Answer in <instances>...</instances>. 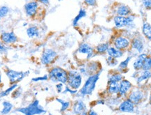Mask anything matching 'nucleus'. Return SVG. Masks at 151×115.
<instances>
[{"label":"nucleus","mask_w":151,"mask_h":115,"mask_svg":"<svg viewBox=\"0 0 151 115\" xmlns=\"http://www.w3.org/2000/svg\"><path fill=\"white\" fill-rule=\"evenodd\" d=\"M143 34L147 39L151 41V24L149 22H145L142 26Z\"/></svg>","instance_id":"nucleus-27"},{"label":"nucleus","mask_w":151,"mask_h":115,"mask_svg":"<svg viewBox=\"0 0 151 115\" xmlns=\"http://www.w3.org/2000/svg\"><path fill=\"white\" fill-rule=\"evenodd\" d=\"M56 100L61 104V109H60V111H61L62 112H65V111L68 110V109L69 108V107H70V102L65 101H64V100L60 99H57Z\"/></svg>","instance_id":"nucleus-31"},{"label":"nucleus","mask_w":151,"mask_h":115,"mask_svg":"<svg viewBox=\"0 0 151 115\" xmlns=\"http://www.w3.org/2000/svg\"><path fill=\"white\" fill-rule=\"evenodd\" d=\"M83 82V75L76 70L68 71V80L67 85L73 90L81 88Z\"/></svg>","instance_id":"nucleus-4"},{"label":"nucleus","mask_w":151,"mask_h":115,"mask_svg":"<svg viewBox=\"0 0 151 115\" xmlns=\"http://www.w3.org/2000/svg\"><path fill=\"white\" fill-rule=\"evenodd\" d=\"M88 115H99L97 112H96L95 110H94V109H92V108L90 109V110H88Z\"/></svg>","instance_id":"nucleus-40"},{"label":"nucleus","mask_w":151,"mask_h":115,"mask_svg":"<svg viewBox=\"0 0 151 115\" xmlns=\"http://www.w3.org/2000/svg\"><path fill=\"white\" fill-rule=\"evenodd\" d=\"M124 78V75L122 73L119 72L117 70H114V71H111L109 74L107 83L120 82V81H122Z\"/></svg>","instance_id":"nucleus-19"},{"label":"nucleus","mask_w":151,"mask_h":115,"mask_svg":"<svg viewBox=\"0 0 151 115\" xmlns=\"http://www.w3.org/2000/svg\"><path fill=\"white\" fill-rule=\"evenodd\" d=\"M86 68L88 71V76L96 74L99 72H102V66L101 63L97 61H89L86 63Z\"/></svg>","instance_id":"nucleus-15"},{"label":"nucleus","mask_w":151,"mask_h":115,"mask_svg":"<svg viewBox=\"0 0 151 115\" xmlns=\"http://www.w3.org/2000/svg\"><path fill=\"white\" fill-rule=\"evenodd\" d=\"M111 46V43L109 42L99 43L97 46L94 47V50H95L96 54H99V55L106 54L107 50H108V49Z\"/></svg>","instance_id":"nucleus-24"},{"label":"nucleus","mask_w":151,"mask_h":115,"mask_svg":"<svg viewBox=\"0 0 151 115\" xmlns=\"http://www.w3.org/2000/svg\"><path fill=\"white\" fill-rule=\"evenodd\" d=\"M135 108L136 105L129 99L125 98L120 103L118 110L122 113H134L135 112Z\"/></svg>","instance_id":"nucleus-12"},{"label":"nucleus","mask_w":151,"mask_h":115,"mask_svg":"<svg viewBox=\"0 0 151 115\" xmlns=\"http://www.w3.org/2000/svg\"><path fill=\"white\" fill-rule=\"evenodd\" d=\"M132 88H133V86H132V82L127 79L124 78L120 82V89H119L117 97L120 99H123V98L125 99V98H127L128 94L132 89Z\"/></svg>","instance_id":"nucleus-11"},{"label":"nucleus","mask_w":151,"mask_h":115,"mask_svg":"<svg viewBox=\"0 0 151 115\" xmlns=\"http://www.w3.org/2000/svg\"><path fill=\"white\" fill-rule=\"evenodd\" d=\"M142 4L145 9H151V0H142Z\"/></svg>","instance_id":"nucleus-36"},{"label":"nucleus","mask_w":151,"mask_h":115,"mask_svg":"<svg viewBox=\"0 0 151 115\" xmlns=\"http://www.w3.org/2000/svg\"><path fill=\"white\" fill-rule=\"evenodd\" d=\"M142 71H151V56H148L143 62Z\"/></svg>","instance_id":"nucleus-32"},{"label":"nucleus","mask_w":151,"mask_h":115,"mask_svg":"<svg viewBox=\"0 0 151 115\" xmlns=\"http://www.w3.org/2000/svg\"><path fill=\"white\" fill-rule=\"evenodd\" d=\"M134 56L130 54V55L127 56V57L123 60V61L120 62L118 65V69H117V71H118L119 72L122 73V74H123V73H127L128 71V66H129V63L131 62L132 58H133Z\"/></svg>","instance_id":"nucleus-18"},{"label":"nucleus","mask_w":151,"mask_h":115,"mask_svg":"<svg viewBox=\"0 0 151 115\" xmlns=\"http://www.w3.org/2000/svg\"><path fill=\"white\" fill-rule=\"evenodd\" d=\"M55 87L58 93H62L64 89V84H62V83H58L56 84Z\"/></svg>","instance_id":"nucleus-37"},{"label":"nucleus","mask_w":151,"mask_h":115,"mask_svg":"<svg viewBox=\"0 0 151 115\" xmlns=\"http://www.w3.org/2000/svg\"><path fill=\"white\" fill-rule=\"evenodd\" d=\"M144 92L141 89H140L132 88V89L128 94L127 99H129L130 101L132 102L137 106V105L141 103V102L144 99Z\"/></svg>","instance_id":"nucleus-10"},{"label":"nucleus","mask_w":151,"mask_h":115,"mask_svg":"<svg viewBox=\"0 0 151 115\" xmlns=\"http://www.w3.org/2000/svg\"><path fill=\"white\" fill-rule=\"evenodd\" d=\"M17 111L23 113L24 115H37L46 112V110H44L42 107L39 106L38 101H35L32 104H30L29 106L18 109Z\"/></svg>","instance_id":"nucleus-7"},{"label":"nucleus","mask_w":151,"mask_h":115,"mask_svg":"<svg viewBox=\"0 0 151 115\" xmlns=\"http://www.w3.org/2000/svg\"><path fill=\"white\" fill-rule=\"evenodd\" d=\"M119 89H120V82L107 83L106 92L110 96L118 95Z\"/></svg>","instance_id":"nucleus-23"},{"label":"nucleus","mask_w":151,"mask_h":115,"mask_svg":"<svg viewBox=\"0 0 151 115\" xmlns=\"http://www.w3.org/2000/svg\"><path fill=\"white\" fill-rule=\"evenodd\" d=\"M40 4L35 0L28 1L24 6V10L26 16L31 19L37 18L40 12Z\"/></svg>","instance_id":"nucleus-6"},{"label":"nucleus","mask_w":151,"mask_h":115,"mask_svg":"<svg viewBox=\"0 0 151 115\" xmlns=\"http://www.w3.org/2000/svg\"><path fill=\"white\" fill-rule=\"evenodd\" d=\"M48 79L53 82L67 84L68 71L60 66H52L48 70Z\"/></svg>","instance_id":"nucleus-3"},{"label":"nucleus","mask_w":151,"mask_h":115,"mask_svg":"<svg viewBox=\"0 0 151 115\" xmlns=\"http://www.w3.org/2000/svg\"><path fill=\"white\" fill-rule=\"evenodd\" d=\"M7 49L4 46H3V45H1V43H0V53H4V52H6Z\"/></svg>","instance_id":"nucleus-41"},{"label":"nucleus","mask_w":151,"mask_h":115,"mask_svg":"<svg viewBox=\"0 0 151 115\" xmlns=\"http://www.w3.org/2000/svg\"><path fill=\"white\" fill-rule=\"evenodd\" d=\"M117 16L127 17L132 14V10L129 6L124 4H120L116 8Z\"/></svg>","instance_id":"nucleus-20"},{"label":"nucleus","mask_w":151,"mask_h":115,"mask_svg":"<svg viewBox=\"0 0 151 115\" xmlns=\"http://www.w3.org/2000/svg\"><path fill=\"white\" fill-rule=\"evenodd\" d=\"M79 115H88V112H87V111H86V112L81 113V114H80Z\"/></svg>","instance_id":"nucleus-42"},{"label":"nucleus","mask_w":151,"mask_h":115,"mask_svg":"<svg viewBox=\"0 0 151 115\" xmlns=\"http://www.w3.org/2000/svg\"><path fill=\"white\" fill-rule=\"evenodd\" d=\"M86 16H87V12H86V9L81 8L80 9V11H79L78 15H77V16L74 18V19L73 20L72 24H73V27H77L79 21H80L82 18H85Z\"/></svg>","instance_id":"nucleus-28"},{"label":"nucleus","mask_w":151,"mask_h":115,"mask_svg":"<svg viewBox=\"0 0 151 115\" xmlns=\"http://www.w3.org/2000/svg\"><path fill=\"white\" fill-rule=\"evenodd\" d=\"M2 106V110H1V113L2 114H8L13 109V105L8 101H4Z\"/></svg>","instance_id":"nucleus-29"},{"label":"nucleus","mask_w":151,"mask_h":115,"mask_svg":"<svg viewBox=\"0 0 151 115\" xmlns=\"http://www.w3.org/2000/svg\"><path fill=\"white\" fill-rule=\"evenodd\" d=\"M0 40L4 44L12 45L18 42L19 39L14 31H5L0 35Z\"/></svg>","instance_id":"nucleus-13"},{"label":"nucleus","mask_w":151,"mask_h":115,"mask_svg":"<svg viewBox=\"0 0 151 115\" xmlns=\"http://www.w3.org/2000/svg\"><path fill=\"white\" fill-rule=\"evenodd\" d=\"M106 64L109 66L110 67H115L116 66H118L119 64L118 59H115V58H113L108 55H107L106 58Z\"/></svg>","instance_id":"nucleus-30"},{"label":"nucleus","mask_w":151,"mask_h":115,"mask_svg":"<svg viewBox=\"0 0 151 115\" xmlns=\"http://www.w3.org/2000/svg\"><path fill=\"white\" fill-rule=\"evenodd\" d=\"M9 8L6 6H2L0 7V19L5 18L9 13Z\"/></svg>","instance_id":"nucleus-33"},{"label":"nucleus","mask_w":151,"mask_h":115,"mask_svg":"<svg viewBox=\"0 0 151 115\" xmlns=\"http://www.w3.org/2000/svg\"><path fill=\"white\" fill-rule=\"evenodd\" d=\"M101 72H99L96 74L91 75L88 77L87 80L85 82L84 84L78 92L81 96L85 97L86 96H90L93 93L96 88V84L100 78V75Z\"/></svg>","instance_id":"nucleus-2"},{"label":"nucleus","mask_w":151,"mask_h":115,"mask_svg":"<svg viewBox=\"0 0 151 115\" xmlns=\"http://www.w3.org/2000/svg\"><path fill=\"white\" fill-rule=\"evenodd\" d=\"M26 34L29 39H35L40 36V30L37 25H31L27 28Z\"/></svg>","instance_id":"nucleus-25"},{"label":"nucleus","mask_w":151,"mask_h":115,"mask_svg":"<svg viewBox=\"0 0 151 115\" xmlns=\"http://www.w3.org/2000/svg\"><path fill=\"white\" fill-rule=\"evenodd\" d=\"M106 54L108 56H111V57L115 58V59H119L124 56V52H123V51L122 50H118V49L116 48L113 46H111L108 49V50H107Z\"/></svg>","instance_id":"nucleus-22"},{"label":"nucleus","mask_w":151,"mask_h":115,"mask_svg":"<svg viewBox=\"0 0 151 115\" xmlns=\"http://www.w3.org/2000/svg\"><path fill=\"white\" fill-rule=\"evenodd\" d=\"M130 43H131V39H129V38L124 36H118L113 39V46L125 52L126 51L129 50Z\"/></svg>","instance_id":"nucleus-9"},{"label":"nucleus","mask_w":151,"mask_h":115,"mask_svg":"<svg viewBox=\"0 0 151 115\" xmlns=\"http://www.w3.org/2000/svg\"><path fill=\"white\" fill-rule=\"evenodd\" d=\"M115 26L118 29H122V28L127 27L128 24V20L127 17L116 16L113 18Z\"/></svg>","instance_id":"nucleus-21"},{"label":"nucleus","mask_w":151,"mask_h":115,"mask_svg":"<svg viewBox=\"0 0 151 115\" xmlns=\"http://www.w3.org/2000/svg\"><path fill=\"white\" fill-rule=\"evenodd\" d=\"M6 74L8 77L10 84H18L19 82L23 80L28 75L27 74H29V71L23 72V71H18L12 69H7V71H6Z\"/></svg>","instance_id":"nucleus-8"},{"label":"nucleus","mask_w":151,"mask_h":115,"mask_svg":"<svg viewBox=\"0 0 151 115\" xmlns=\"http://www.w3.org/2000/svg\"><path fill=\"white\" fill-rule=\"evenodd\" d=\"M59 1H61V0H59Z\"/></svg>","instance_id":"nucleus-46"},{"label":"nucleus","mask_w":151,"mask_h":115,"mask_svg":"<svg viewBox=\"0 0 151 115\" xmlns=\"http://www.w3.org/2000/svg\"><path fill=\"white\" fill-rule=\"evenodd\" d=\"M148 56V54L146 53H141L136 56V59L134 61L132 66H133L134 69L136 72H140L142 71V68L143 65V62H144L145 59Z\"/></svg>","instance_id":"nucleus-16"},{"label":"nucleus","mask_w":151,"mask_h":115,"mask_svg":"<svg viewBox=\"0 0 151 115\" xmlns=\"http://www.w3.org/2000/svg\"><path fill=\"white\" fill-rule=\"evenodd\" d=\"M49 80L48 75H44V76L38 77V78H34L33 81H35V82H37V81H45V80Z\"/></svg>","instance_id":"nucleus-38"},{"label":"nucleus","mask_w":151,"mask_h":115,"mask_svg":"<svg viewBox=\"0 0 151 115\" xmlns=\"http://www.w3.org/2000/svg\"><path fill=\"white\" fill-rule=\"evenodd\" d=\"M95 55L97 54L95 53L94 47L86 42L80 43L74 54L76 59L80 63L83 64L90 61V59Z\"/></svg>","instance_id":"nucleus-1"},{"label":"nucleus","mask_w":151,"mask_h":115,"mask_svg":"<svg viewBox=\"0 0 151 115\" xmlns=\"http://www.w3.org/2000/svg\"><path fill=\"white\" fill-rule=\"evenodd\" d=\"M151 78V71H141L137 78V84H141L143 81L149 80Z\"/></svg>","instance_id":"nucleus-26"},{"label":"nucleus","mask_w":151,"mask_h":115,"mask_svg":"<svg viewBox=\"0 0 151 115\" xmlns=\"http://www.w3.org/2000/svg\"><path fill=\"white\" fill-rule=\"evenodd\" d=\"M0 29H1V25H0Z\"/></svg>","instance_id":"nucleus-45"},{"label":"nucleus","mask_w":151,"mask_h":115,"mask_svg":"<svg viewBox=\"0 0 151 115\" xmlns=\"http://www.w3.org/2000/svg\"><path fill=\"white\" fill-rule=\"evenodd\" d=\"M17 87H18V84H12V85L9 86V89H7L5 90L4 91H3L2 93L1 94V96H4L9 95V94H10L11 91H14V90L16 89Z\"/></svg>","instance_id":"nucleus-34"},{"label":"nucleus","mask_w":151,"mask_h":115,"mask_svg":"<svg viewBox=\"0 0 151 115\" xmlns=\"http://www.w3.org/2000/svg\"><path fill=\"white\" fill-rule=\"evenodd\" d=\"M1 75L0 74V84H1Z\"/></svg>","instance_id":"nucleus-44"},{"label":"nucleus","mask_w":151,"mask_h":115,"mask_svg":"<svg viewBox=\"0 0 151 115\" xmlns=\"http://www.w3.org/2000/svg\"><path fill=\"white\" fill-rule=\"evenodd\" d=\"M39 2L40 4L43 6H48L50 4V0H35Z\"/></svg>","instance_id":"nucleus-39"},{"label":"nucleus","mask_w":151,"mask_h":115,"mask_svg":"<svg viewBox=\"0 0 151 115\" xmlns=\"http://www.w3.org/2000/svg\"><path fill=\"white\" fill-rule=\"evenodd\" d=\"M144 42L139 37H134L131 39L129 50H133L136 52L137 55L142 53L143 50H144Z\"/></svg>","instance_id":"nucleus-14"},{"label":"nucleus","mask_w":151,"mask_h":115,"mask_svg":"<svg viewBox=\"0 0 151 115\" xmlns=\"http://www.w3.org/2000/svg\"><path fill=\"white\" fill-rule=\"evenodd\" d=\"M149 103H150V106H151V93H150V97H149Z\"/></svg>","instance_id":"nucleus-43"},{"label":"nucleus","mask_w":151,"mask_h":115,"mask_svg":"<svg viewBox=\"0 0 151 115\" xmlns=\"http://www.w3.org/2000/svg\"><path fill=\"white\" fill-rule=\"evenodd\" d=\"M58 57V53L54 49L46 48L41 53L40 61L41 64L46 66H50L55 62Z\"/></svg>","instance_id":"nucleus-5"},{"label":"nucleus","mask_w":151,"mask_h":115,"mask_svg":"<svg viewBox=\"0 0 151 115\" xmlns=\"http://www.w3.org/2000/svg\"><path fill=\"white\" fill-rule=\"evenodd\" d=\"M72 111L75 115H79L81 113L86 112V111H87V106L86 103L82 100H77L73 103L72 106Z\"/></svg>","instance_id":"nucleus-17"},{"label":"nucleus","mask_w":151,"mask_h":115,"mask_svg":"<svg viewBox=\"0 0 151 115\" xmlns=\"http://www.w3.org/2000/svg\"><path fill=\"white\" fill-rule=\"evenodd\" d=\"M83 3L85 5L87 6L94 7L97 6V0H84Z\"/></svg>","instance_id":"nucleus-35"}]
</instances>
